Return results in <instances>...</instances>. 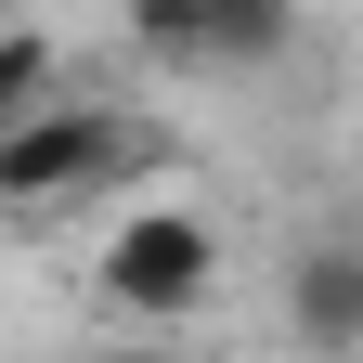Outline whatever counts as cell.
I'll use <instances>...</instances> for the list:
<instances>
[{"label": "cell", "mask_w": 363, "mask_h": 363, "mask_svg": "<svg viewBox=\"0 0 363 363\" xmlns=\"http://www.w3.org/2000/svg\"><path fill=\"white\" fill-rule=\"evenodd\" d=\"M91 286L130 325H195L220 298V220L208 208H117L104 247H91Z\"/></svg>", "instance_id": "6da1fadb"}, {"label": "cell", "mask_w": 363, "mask_h": 363, "mask_svg": "<svg viewBox=\"0 0 363 363\" xmlns=\"http://www.w3.org/2000/svg\"><path fill=\"white\" fill-rule=\"evenodd\" d=\"M143 169V130L117 104H39V117H0V208H65V195H104V182Z\"/></svg>", "instance_id": "7a4b0ae2"}, {"label": "cell", "mask_w": 363, "mask_h": 363, "mask_svg": "<svg viewBox=\"0 0 363 363\" xmlns=\"http://www.w3.org/2000/svg\"><path fill=\"white\" fill-rule=\"evenodd\" d=\"M130 39L182 78H259L272 52L298 39V0H117Z\"/></svg>", "instance_id": "3957f363"}, {"label": "cell", "mask_w": 363, "mask_h": 363, "mask_svg": "<svg viewBox=\"0 0 363 363\" xmlns=\"http://www.w3.org/2000/svg\"><path fill=\"white\" fill-rule=\"evenodd\" d=\"M286 325L311 350H363V247H298L286 259Z\"/></svg>", "instance_id": "277c9868"}, {"label": "cell", "mask_w": 363, "mask_h": 363, "mask_svg": "<svg viewBox=\"0 0 363 363\" xmlns=\"http://www.w3.org/2000/svg\"><path fill=\"white\" fill-rule=\"evenodd\" d=\"M52 104V26H0V117Z\"/></svg>", "instance_id": "5b68a950"}]
</instances>
